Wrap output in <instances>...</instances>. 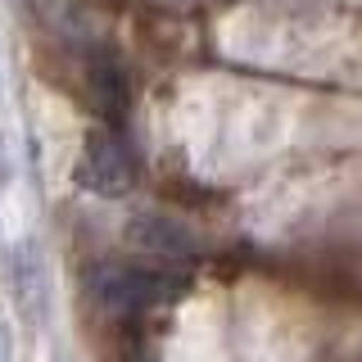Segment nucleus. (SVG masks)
<instances>
[{
	"label": "nucleus",
	"instance_id": "f03ea898",
	"mask_svg": "<svg viewBox=\"0 0 362 362\" xmlns=\"http://www.w3.org/2000/svg\"><path fill=\"white\" fill-rule=\"evenodd\" d=\"M77 186L90 190L100 199H122L127 190L136 186V158H132V145L122 141L113 127H100L86 136V150H82V163H77Z\"/></svg>",
	"mask_w": 362,
	"mask_h": 362
},
{
	"label": "nucleus",
	"instance_id": "20e7f679",
	"mask_svg": "<svg viewBox=\"0 0 362 362\" xmlns=\"http://www.w3.org/2000/svg\"><path fill=\"white\" fill-rule=\"evenodd\" d=\"M86 95H90V105H95L100 118H105L109 127H118L127 105H132V86H127L122 64L113 59L109 50H95L86 59Z\"/></svg>",
	"mask_w": 362,
	"mask_h": 362
},
{
	"label": "nucleus",
	"instance_id": "7ed1b4c3",
	"mask_svg": "<svg viewBox=\"0 0 362 362\" xmlns=\"http://www.w3.org/2000/svg\"><path fill=\"white\" fill-rule=\"evenodd\" d=\"M127 240L136 249H145V254H154V258H168V263H190V258H199V240L181 222L163 218V213H136L127 222Z\"/></svg>",
	"mask_w": 362,
	"mask_h": 362
},
{
	"label": "nucleus",
	"instance_id": "f257e3e1",
	"mask_svg": "<svg viewBox=\"0 0 362 362\" xmlns=\"http://www.w3.org/2000/svg\"><path fill=\"white\" fill-rule=\"evenodd\" d=\"M86 290L105 313L132 317V313H150L158 303H173L181 294V281L141 263H95L86 272Z\"/></svg>",
	"mask_w": 362,
	"mask_h": 362
}]
</instances>
